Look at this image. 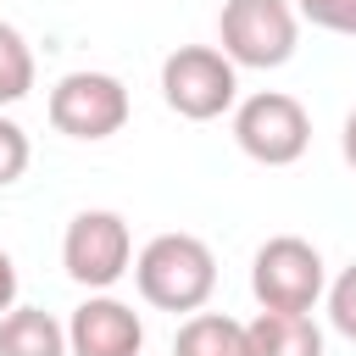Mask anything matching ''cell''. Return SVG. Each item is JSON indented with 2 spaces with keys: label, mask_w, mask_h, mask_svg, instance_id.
Listing matches in <instances>:
<instances>
[{
  "label": "cell",
  "mask_w": 356,
  "mask_h": 356,
  "mask_svg": "<svg viewBox=\"0 0 356 356\" xmlns=\"http://www.w3.org/2000/svg\"><path fill=\"white\" fill-rule=\"evenodd\" d=\"M139 295L161 312H200L217 289V256L195 234H156L134 261Z\"/></svg>",
  "instance_id": "obj_1"
},
{
  "label": "cell",
  "mask_w": 356,
  "mask_h": 356,
  "mask_svg": "<svg viewBox=\"0 0 356 356\" xmlns=\"http://www.w3.org/2000/svg\"><path fill=\"white\" fill-rule=\"evenodd\" d=\"M234 139H239V150H245L250 161H261V167H289V161H300L306 145H312V117H306V106H300L295 95L261 89V95H250V100L234 111Z\"/></svg>",
  "instance_id": "obj_2"
},
{
  "label": "cell",
  "mask_w": 356,
  "mask_h": 356,
  "mask_svg": "<svg viewBox=\"0 0 356 356\" xmlns=\"http://www.w3.org/2000/svg\"><path fill=\"white\" fill-rule=\"evenodd\" d=\"M250 289L261 312H312L323 295V256L300 234H273L250 261Z\"/></svg>",
  "instance_id": "obj_3"
},
{
  "label": "cell",
  "mask_w": 356,
  "mask_h": 356,
  "mask_svg": "<svg viewBox=\"0 0 356 356\" xmlns=\"http://www.w3.org/2000/svg\"><path fill=\"white\" fill-rule=\"evenodd\" d=\"M234 89H239L234 61H228L222 50H211V44H178V50L161 61V95H167V106H172L178 117H189V122L222 117V111L234 106Z\"/></svg>",
  "instance_id": "obj_4"
},
{
  "label": "cell",
  "mask_w": 356,
  "mask_h": 356,
  "mask_svg": "<svg viewBox=\"0 0 356 356\" xmlns=\"http://www.w3.org/2000/svg\"><path fill=\"white\" fill-rule=\"evenodd\" d=\"M217 28H222V56L234 67H284L300 33L289 0H228Z\"/></svg>",
  "instance_id": "obj_5"
},
{
  "label": "cell",
  "mask_w": 356,
  "mask_h": 356,
  "mask_svg": "<svg viewBox=\"0 0 356 356\" xmlns=\"http://www.w3.org/2000/svg\"><path fill=\"white\" fill-rule=\"evenodd\" d=\"M50 122L67 139H111L128 122V89L111 72H67L50 89Z\"/></svg>",
  "instance_id": "obj_6"
},
{
  "label": "cell",
  "mask_w": 356,
  "mask_h": 356,
  "mask_svg": "<svg viewBox=\"0 0 356 356\" xmlns=\"http://www.w3.org/2000/svg\"><path fill=\"white\" fill-rule=\"evenodd\" d=\"M128 256H134V239H128V222L117 211H78L67 222L61 261L83 289H111L128 273Z\"/></svg>",
  "instance_id": "obj_7"
},
{
  "label": "cell",
  "mask_w": 356,
  "mask_h": 356,
  "mask_svg": "<svg viewBox=\"0 0 356 356\" xmlns=\"http://www.w3.org/2000/svg\"><path fill=\"white\" fill-rule=\"evenodd\" d=\"M67 345H72V356H139L145 323L134 317V306H122L111 295H89L67 323Z\"/></svg>",
  "instance_id": "obj_8"
},
{
  "label": "cell",
  "mask_w": 356,
  "mask_h": 356,
  "mask_svg": "<svg viewBox=\"0 0 356 356\" xmlns=\"http://www.w3.org/2000/svg\"><path fill=\"white\" fill-rule=\"evenodd\" d=\"M250 356H323V328L306 312H261L245 323Z\"/></svg>",
  "instance_id": "obj_9"
},
{
  "label": "cell",
  "mask_w": 356,
  "mask_h": 356,
  "mask_svg": "<svg viewBox=\"0 0 356 356\" xmlns=\"http://www.w3.org/2000/svg\"><path fill=\"white\" fill-rule=\"evenodd\" d=\"M0 356H67V328L44 306H11L0 317Z\"/></svg>",
  "instance_id": "obj_10"
},
{
  "label": "cell",
  "mask_w": 356,
  "mask_h": 356,
  "mask_svg": "<svg viewBox=\"0 0 356 356\" xmlns=\"http://www.w3.org/2000/svg\"><path fill=\"white\" fill-rule=\"evenodd\" d=\"M172 356H250V334H245V323H234L222 312H195L178 328Z\"/></svg>",
  "instance_id": "obj_11"
},
{
  "label": "cell",
  "mask_w": 356,
  "mask_h": 356,
  "mask_svg": "<svg viewBox=\"0 0 356 356\" xmlns=\"http://www.w3.org/2000/svg\"><path fill=\"white\" fill-rule=\"evenodd\" d=\"M28 89H33V50L22 44L11 22H0V106L22 100Z\"/></svg>",
  "instance_id": "obj_12"
},
{
  "label": "cell",
  "mask_w": 356,
  "mask_h": 356,
  "mask_svg": "<svg viewBox=\"0 0 356 356\" xmlns=\"http://www.w3.org/2000/svg\"><path fill=\"white\" fill-rule=\"evenodd\" d=\"M22 172H28V134L11 117H0V189L17 184Z\"/></svg>",
  "instance_id": "obj_13"
},
{
  "label": "cell",
  "mask_w": 356,
  "mask_h": 356,
  "mask_svg": "<svg viewBox=\"0 0 356 356\" xmlns=\"http://www.w3.org/2000/svg\"><path fill=\"white\" fill-rule=\"evenodd\" d=\"M328 317H334V328H339L345 339H356V261L334 278V289H328Z\"/></svg>",
  "instance_id": "obj_14"
},
{
  "label": "cell",
  "mask_w": 356,
  "mask_h": 356,
  "mask_svg": "<svg viewBox=\"0 0 356 356\" xmlns=\"http://www.w3.org/2000/svg\"><path fill=\"white\" fill-rule=\"evenodd\" d=\"M295 6L328 33H356V0H295Z\"/></svg>",
  "instance_id": "obj_15"
},
{
  "label": "cell",
  "mask_w": 356,
  "mask_h": 356,
  "mask_svg": "<svg viewBox=\"0 0 356 356\" xmlns=\"http://www.w3.org/2000/svg\"><path fill=\"white\" fill-rule=\"evenodd\" d=\"M11 300H17V267H11V256L0 250V317L11 312Z\"/></svg>",
  "instance_id": "obj_16"
},
{
  "label": "cell",
  "mask_w": 356,
  "mask_h": 356,
  "mask_svg": "<svg viewBox=\"0 0 356 356\" xmlns=\"http://www.w3.org/2000/svg\"><path fill=\"white\" fill-rule=\"evenodd\" d=\"M339 145H345V161L356 167V111L345 117V134H339Z\"/></svg>",
  "instance_id": "obj_17"
}]
</instances>
